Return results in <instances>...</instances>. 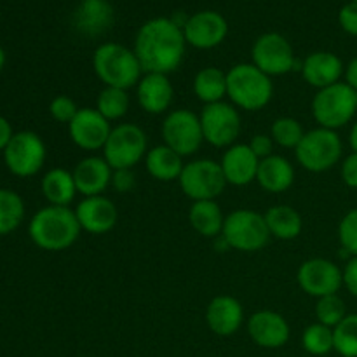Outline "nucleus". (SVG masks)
I'll list each match as a JSON object with an SVG mask.
<instances>
[{"instance_id": "obj_1", "label": "nucleus", "mask_w": 357, "mask_h": 357, "mask_svg": "<svg viewBox=\"0 0 357 357\" xmlns=\"http://www.w3.org/2000/svg\"><path fill=\"white\" fill-rule=\"evenodd\" d=\"M187 40L183 28L169 17H153L142 24L135 38V54L143 73L169 75L183 61Z\"/></svg>"}, {"instance_id": "obj_2", "label": "nucleus", "mask_w": 357, "mask_h": 357, "mask_svg": "<svg viewBox=\"0 0 357 357\" xmlns=\"http://www.w3.org/2000/svg\"><path fill=\"white\" fill-rule=\"evenodd\" d=\"M80 229L75 209L65 206H45L38 209L30 220L28 234L37 248L44 251H65L72 248L79 239Z\"/></svg>"}, {"instance_id": "obj_3", "label": "nucleus", "mask_w": 357, "mask_h": 357, "mask_svg": "<svg viewBox=\"0 0 357 357\" xmlns=\"http://www.w3.org/2000/svg\"><path fill=\"white\" fill-rule=\"evenodd\" d=\"M274 96L272 77L253 63H239L227 72V98L236 108L258 112L267 107Z\"/></svg>"}, {"instance_id": "obj_4", "label": "nucleus", "mask_w": 357, "mask_h": 357, "mask_svg": "<svg viewBox=\"0 0 357 357\" xmlns=\"http://www.w3.org/2000/svg\"><path fill=\"white\" fill-rule=\"evenodd\" d=\"M93 68L105 87L131 89L138 86L143 68L135 51L117 42L101 44L93 54Z\"/></svg>"}, {"instance_id": "obj_5", "label": "nucleus", "mask_w": 357, "mask_h": 357, "mask_svg": "<svg viewBox=\"0 0 357 357\" xmlns=\"http://www.w3.org/2000/svg\"><path fill=\"white\" fill-rule=\"evenodd\" d=\"M344 153V143L337 131L316 128L305 131L295 149L296 162L309 173H326L337 166Z\"/></svg>"}, {"instance_id": "obj_6", "label": "nucleus", "mask_w": 357, "mask_h": 357, "mask_svg": "<svg viewBox=\"0 0 357 357\" xmlns=\"http://www.w3.org/2000/svg\"><path fill=\"white\" fill-rule=\"evenodd\" d=\"M222 237L230 250L257 253L271 241L265 216L253 209H236L225 216Z\"/></svg>"}, {"instance_id": "obj_7", "label": "nucleus", "mask_w": 357, "mask_h": 357, "mask_svg": "<svg viewBox=\"0 0 357 357\" xmlns=\"http://www.w3.org/2000/svg\"><path fill=\"white\" fill-rule=\"evenodd\" d=\"M356 112V91L345 82L319 89L312 100V115L319 128L338 131L354 119Z\"/></svg>"}, {"instance_id": "obj_8", "label": "nucleus", "mask_w": 357, "mask_h": 357, "mask_svg": "<svg viewBox=\"0 0 357 357\" xmlns=\"http://www.w3.org/2000/svg\"><path fill=\"white\" fill-rule=\"evenodd\" d=\"M149 152V138L139 126L124 122L112 128L103 146V159L112 169H132Z\"/></svg>"}, {"instance_id": "obj_9", "label": "nucleus", "mask_w": 357, "mask_h": 357, "mask_svg": "<svg viewBox=\"0 0 357 357\" xmlns=\"http://www.w3.org/2000/svg\"><path fill=\"white\" fill-rule=\"evenodd\" d=\"M180 187L192 202L216 201L227 187L220 162L213 159H195L183 166Z\"/></svg>"}, {"instance_id": "obj_10", "label": "nucleus", "mask_w": 357, "mask_h": 357, "mask_svg": "<svg viewBox=\"0 0 357 357\" xmlns=\"http://www.w3.org/2000/svg\"><path fill=\"white\" fill-rule=\"evenodd\" d=\"M164 145L181 157H190L204 143L202 126L199 115L188 108H178L166 115L160 128Z\"/></svg>"}, {"instance_id": "obj_11", "label": "nucleus", "mask_w": 357, "mask_h": 357, "mask_svg": "<svg viewBox=\"0 0 357 357\" xmlns=\"http://www.w3.org/2000/svg\"><path fill=\"white\" fill-rule=\"evenodd\" d=\"M45 157L47 150L44 139L33 131L14 132L13 139L3 150V162L7 169L20 178L35 176L44 167Z\"/></svg>"}, {"instance_id": "obj_12", "label": "nucleus", "mask_w": 357, "mask_h": 357, "mask_svg": "<svg viewBox=\"0 0 357 357\" xmlns=\"http://www.w3.org/2000/svg\"><path fill=\"white\" fill-rule=\"evenodd\" d=\"M199 119H201L206 143L215 149L225 150L236 145V139L241 135V115L232 103L220 101V103L204 105Z\"/></svg>"}, {"instance_id": "obj_13", "label": "nucleus", "mask_w": 357, "mask_h": 357, "mask_svg": "<svg viewBox=\"0 0 357 357\" xmlns=\"http://www.w3.org/2000/svg\"><path fill=\"white\" fill-rule=\"evenodd\" d=\"M251 59L257 68L268 77H281L291 70L300 68L296 65V56L288 38L275 31L260 35L251 49Z\"/></svg>"}, {"instance_id": "obj_14", "label": "nucleus", "mask_w": 357, "mask_h": 357, "mask_svg": "<svg viewBox=\"0 0 357 357\" xmlns=\"http://www.w3.org/2000/svg\"><path fill=\"white\" fill-rule=\"evenodd\" d=\"M296 282L300 289L314 298L337 295L344 286L342 268L328 258H310L298 267Z\"/></svg>"}, {"instance_id": "obj_15", "label": "nucleus", "mask_w": 357, "mask_h": 357, "mask_svg": "<svg viewBox=\"0 0 357 357\" xmlns=\"http://www.w3.org/2000/svg\"><path fill=\"white\" fill-rule=\"evenodd\" d=\"M183 35L188 45L195 49H215L225 40L229 33V23L216 10H201L187 17L183 23Z\"/></svg>"}, {"instance_id": "obj_16", "label": "nucleus", "mask_w": 357, "mask_h": 357, "mask_svg": "<svg viewBox=\"0 0 357 357\" xmlns=\"http://www.w3.org/2000/svg\"><path fill=\"white\" fill-rule=\"evenodd\" d=\"M68 132L73 145L86 152H96L103 150L112 132V126L96 108L86 107L80 108L75 119L70 122Z\"/></svg>"}, {"instance_id": "obj_17", "label": "nucleus", "mask_w": 357, "mask_h": 357, "mask_svg": "<svg viewBox=\"0 0 357 357\" xmlns=\"http://www.w3.org/2000/svg\"><path fill=\"white\" fill-rule=\"evenodd\" d=\"M75 216L84 232L103 236L117 225L119 211L108 197L94 195V197H84L77 204Z\"/></svg>"}, {"instance_id": "obj_18", "label": "nucleus", "mask_w": 357, "mask_h": 357, "mask_svg": "<svg viewBox=\"0 0 357 357\" xmlns=\"http://www.w3.org/2000/svg\"><path fill=\"white\" fill-rule=\"evenodd\" d=\"M250 338L261 349H281L289 340V324L279 312L258 310L248 321Z\"/></svg>"}, {"instance_id": "obj_19", "label": "nucleus", "mask_w": 357, "mask_h": 357, "mask_svg": "<svg viewBox=\"0 0 357 357\" xmlns=\"http://www.w3.org/2000/svg\"><path fill=\"white\" fill-rule=\"evenodd\" d=\"M220 166H222L227 185L246 187V185L257 181L260 159L255 155L248 143H236L225 150L222 160H220Z\"/></svg>"}, {"instance_id": "obj_20", "label": "nucleus", "mask_w": 357, "mask_h": 357, "mask_svg": "<svg viewBox=\"0 0 357 357\" xmlns=\"http://www.w3.org/2000/svg\"><path fill=\"white\" fill-rule=\"evenodd\" d=\"M302 77L309 86L316 87L317 91L330 87L333 84L342 82L345 66L344 61L337 54L330 51L310 52L302 63Z\"/></svg>"}, {"instance_id": "obj_21", "label": "nucleus", "mask_w": 357, "mask_h": 357, "mask_svg": "<svg viewBox=\"0 0 357 357\" xmlns=\"http://www.w3.org/2000/svg\"><path fill=\"white\" fill-rule=\"evenodd\" d=\"M243 323V305L230 295L215 296L206 309V324L218 337H232L239 331Z\"/></svg>"}, {"instance_id": "obj_22", "label": "nucleus", "mask_w": 357, "mask_h": 357, "mask_svg": "<svg viewBox=\"0 0 357 357\" xmlns=\"http://www.w3.org/2000/svg\"><path fill=\"white\" fill-rule=\"evenodd\" d=\"M72 173L77 192L84 197H94V195H103V192L110 187L114 169L103 157L89 155L79 160Z\"/></svg>"}, {"instance_id": "obj_23", "label": "nucleus", "mask_w": 357, "mask_h": 357, "mask_svg": "<svg viewBox=\"0 0 357 357\" xmlns=\"http://www.w3.org/2000/svg\"><path fill=\"white\" fill-rule=\"evenodd\" d=\"M138 103L146 114L160 115L169 110L174 98L173 84L164 73H143L136 86Z\"/></svg>"}, {"instance_id": "obj_24", "label": "nucleus", "mask_w": 357, "mask_h": 357, "mask_svg": "<svg viewBox=\"0 0 357 357\" xmlns=\"http://www.w3.org/2000/svg\"><path fill=\"white\" fill-rule=\"evenodd\" d=\"M114 23V9L107 0H84L75 10V28L86 37H100Z\"/></svg>"}, {"instance_id": "obj_25", "label": "nucleus", "mask_w": 357, "mask_h": 357, "mask_svg": "<svg viewBox=\"0 0 357 357\" xmlns=\"http://www.w3.org/2000/svg\"><path fill=\"white\" fill-rule=\"evenodd\" d=\"M295 181V167L286 157L271 155L260 160L257 173V183L268 194L286 192Z\"/></svg>"}, {"instance_id": "obj_26", "label": "nucleus", "mask_w": 357, "mask_h": 357, "mask_svg": "<svg viewBox=\"0 0 357 357\" xmlns=\"http://www.w3.org/2000/svg\"><path fill=\"white\" fill-rule=\"evenodd\" d=\"M40 190L49 204L65 206V208H68L75 195L79 194L75 180H73V173L65 167L49 169L40 181Z\"/></svg>"}, {"instance_id": "obj_27", "label": "nucleus", "mask_w": 357, "mask_h": 357, "mask_svg": "<svg viewBox=\"0 0 357 357\" xmlns=\"http://www.w3.org/2000/svg\"><path fill=\"white\" fill-rule=\"evenodd\" d=\"M145 169L153 180L157 181H174L180 178L183 171V157L178 155L169 146L157 145L149 149L145 155Z\"/></svg>"}, {"instance_id": "obj_28", "label": "nucleus", "mask_w": 357, "mask_h": 357, "mask_svg": "<svg viewBox=\"0 0 357 357\" xmlns=\"http://www.w3.org/2000/svg\"><path fill=\"white\" fill-rule=\"evenodd\" d=\"M188 222L199 236L216 239L222 236L225 215L216 201H199L192 202L190 211H188Z\"/></svg>"}, {"instance_id": "obj_29", "label": "nucleus", "mask_w": 357, "mask_h": 357, "mask_svg": "<svg viewBox=\"0 0 357 357\" xmlns=\"http://www.w3.org/2000/svg\"><path fill=\"white\" fill-rule=\"evenodd\" d=\"M265 222L271 237L279 241H293L302 234L303 222L300 213L288 204L272 206L265 211Z\"/></svg>"}, {"instance_id": "obj_30", "label": "nucleus", "mask_w": 357, "mask_h": 357, "mask_svg": "<svg viewBox=\"0 0 357 357\" xmlns=\"http://www.w3.org/2000/svg\"><path fill=\"white\" fill-rule=\"evenodd\" d=\"M194 93L204 105L220 103L227 96V73L216 66L199 70L194 79Z\"/></svg>"}, {"instance_id": "obj_31", "label": "nucleus", "mask_w": 357, "mask_h": 357, "mask_svg": "<svg viewBox=\"0 0 357 357\" xmlns=\"http://www.w3.org/2000/svg\"><path fill=\"white\" fill-rule=\"evenodd\" d=\"M24 220V202L17 192L0 188V236L14 232Z\"/></svg>"}, {"instance_id": "obj_32", "label": "nucleus", "mask_w": 357, "mask_h": 357, "mask_svg": "<svg viewBox=\"0 0 357 357\" xmlns=\"http://www.w3.org/2000/svg\"><path fill=\"white\" fill-rule=\"evenodd\" d=\"M96 110L108 122L121 121L129 110V96L126 89L119 87H103L96 101Z\"/></svg>"}, {"instance_id": "obj_33", "label": "nucleus", "mask_w": 357, "mask_h": 357, "mask_svg": "<svg viewBox=\"0 0 357 357\" xmlns=\"http://www.w3.org/2000/svg\"><path fill=\"white\" fill-rule=\"evenodd\" d=\"M302 347L310 356H328L331 351H335L333 328H328L321 323L307 326L302 335Z\"/></svg>"}, {"instance_id": "obj_34", "label": "nucleus", "mask_w": 357, "mask_h": 357, "mask_svg": "<svg viewBox=\"0 0 357 357\" xmlns=\"http://www.w3.org/2000/svg\"><path fill=\"white\" fill-rule=\"evenodd\" d=\"M303 135V126L300 124V121L293 117H279L272 122L271 128V136L274 139V143L281 149H289L295 150L296 146L302 142Z\"/></svg>"}, {"instance_id": "obj_35", "label": "nucleus", "mask_w": 357, "mask_h": 357, "mask_svg": "<svg viewBox=\"0 0 357 357\" xmlns=\"http://www.w3.org/2000/svg\"><path fill=\"white\" fill-rule=\"evenodd\" d=\"M335 351L342 357H357V314H347L345 319L333 328Z\"/></svg>"}, {"instance_id": "obj_36", "label": "nucleus", "mask_w": 357, "mask_h": 357, "mask_svg": "<svg viewBox=\"0 0 357 357\" xmlns=\"http://www.w3.org/2000/svg\"><path fill=\"white\" fill-rule=\"evenodd\" d=\"M347 316L345 302L337 295H328L323 298H317L316 303V317L317 323L324 324L328 328H337Z\"/></svg>"}, {"instance_id": "obj_37", "label": "nucleus", "mask_w": 357, "mask_h": 357, "mask_svg": "<svg viewBox=\"0 0 357 357\" xmlns=\"http://www.w3.org/2000/svg\"><path fill=\"white\" fill-rule=\"evenodd\" d=\"M338 239H340L342 250L351 257H357V208L351 209L338 225Z\"/></svg>"}, {"instance_id": "obj_38", "label": "nucleus", "mask_w": 357, "mask_h": 357, "mask_svg": "<svg viewBox=\"0 0 357 357\" xmlns=\"http://www.w3.org/2000/svg\"><path fill=\"white\" fill-rule=\"evenodd\" d=\"M79 110L80 108L77 107L75 100L66 96V94H59V96H56L54 100L49 103V114H51V117L54 119L56 122H61V124L66 126L75 119Z\"/></svg>"}, {"instance_id": "obj_39", "label": "nucleus", "mask_w": 357, "mask_h": 357, "mask_svg": "<svg viewBox=\"0 0 357 357\" xmlns=\"http://www.w3.org/2000/svg\"><path fill=\"white\" fill-rule=\"evenodd\" d=\"M112 188L119 194H129L136 187V176L132 169H114L112 174Z\"/></svg>"}, {"instance_id": "obj_40", "label": "nucleus", "mask_w": 357, "mask_h": 357, "mask_svg": "<svg viewBox=\"0 0 357 357\" xmlns=\"http://www.w3.org/2000/svg\"><path fill=\"white\" fill-rule=\"evenodd\" d=\"M338 23H340L342 30L345 33L357 37V2L351 0V2L342 7L340 14H338Z\"/></svg>"}, {"instance_id": "obj_41", "label": "nucleus", "mask_w": 357, "mask_h": 357, "mask_svg": "<svg viewBox=\"0 0 357 357\" xmlns=\"http://www.w3.org/2000/svg\"><path fill=\"white\" fill-rule=\"evenodd\" d=\"M248 145H250V149L253 150V153L260 160L274 155L275 143H274V139H272L271 135H255Z\"/></svg>"}, {"instance_id": "obj_42", "label": "nucleus", "mask_w": 357, "mask_h": 357, "mask_svg": "<svg viewBox=\"0 0 357 357\" xmlns=\"http://www.w3.org/2000/svg\"><path fill=\"white\" fill-rule=\"evenodd\" d=\"M340 174L344 183L347 185L349 188H354L357 190V153L352 152L342 160L340 166Z\"/></svg>"}, {"instance_id": "obj_43", "label": "nucleus", "mask_w": 357, "mask_h": 357, "mask_svg": "<svg viewBox=\"0 0 357 357\" xmlns=\"http://www.w3.org/2000/svg\"><path fill=\"white\" fill-rule=\"evenodd\" d=\"M342 275H344V286L352 296L357 298V257H351L345 267L342 268Z\"/></svg>"}, {"instance_id": "obj_44", "label": "nucleus", "mask_w": 357, "mask_h": 357, "mask_svg": "<svg viewBox=\"0 0 357 357\" xmlns=\"http://www.w3.org/2000/svg\"><path fill=\"white\" fill-rule=\"evenodd\" d=\"M14 132H13V126H10V122L7 121L6 117H2L0 115V152H3L6 150V146L9 145V142L13 139Z\"/></svg>"}, {"instance_id": "obj_45", "label": "nucleus", "mask_w": 357, "mask_h": 357, "mask_svg": "<svg viewBox=\"0 0 357 357\" xmlns=\"http://www.w3.org/2000/svg\"><path fill=\"white\" fill-rule=\"evenodd\" d=\"M344 82L347 84L349 87L357 91V56L354 59L349 61V65L345 66V72H344Z\"/></svg>"}, {"instance_id": "obj_46", "label": "nucleus", "mask_w": 357, "mask_h": 357, "mask_svg": "<svg viewBox=\"0 0 357 357\" xmlns=\"http://www.w3.org/2000/svg\"><path fill=\"white\" fill-rule=\"evenodd\" d=\"M349 145H351L352 152L357 153V121L352 124L351 132H349Z\"/></svg>"}, {"instance_id": "obj_47", "label": "nucleus", "mask_w": 357, "mask_h": 357, "mask_svg": "<svg viewBox=\"0 0 357 357\" xmlns=\"http://www.w3.org/2000/svg\"><path fill=\"white\" fill-rule=\"evenodd\" d=\"M3 65H6V52H3V49L0 47V72H2Z\"/></svg>"}, {"instance_id": "obj_48", "label": "nucleus", "mask_w": 357, "mask_h": 357, "mask_svg": "<svg viewBox=\"0 0 357 357\" xmlns=\"http://www.w3.org/2000/svg\"><path fill=\"white\" fill-rule=\"evenodd\" d=\"M356 100H357V91H356Z\"/></svg>"}, {"instance_id": "obj_49", "label": "nucleus", "mask_w": 357, "mask_h": 357, "mask_svg": "<svg viewBox=\"0 0 357 357\" xmlns=\"http://www.w3.org/2000/svg\"><path fill=\"white\" fill-rule=\"evenodd\" d=\"M352 2H357V0H352Z\"/></svg>"}]
</instances>
